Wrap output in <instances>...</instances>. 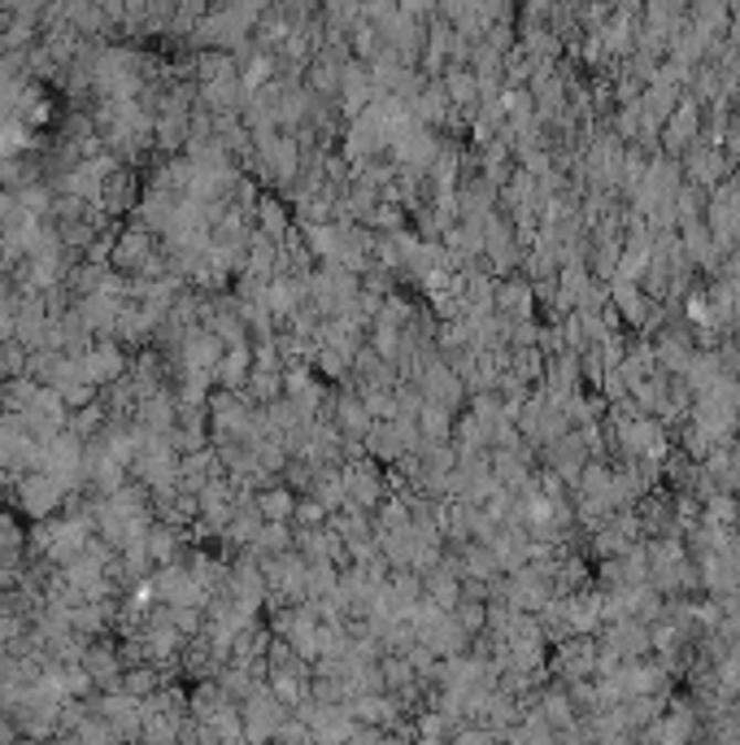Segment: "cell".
<instances>
[{"instance_id":"cell-1","label":"cell","mask_w":740,"mask_h":745,"mask_svg":"<svg viewBox=\"0 0 740 745\" xmlns=\"http://www.w3.org/2000/svg\"><path fill=\"white\" fill-rule=\"evenodd\" d=\"M701 140V101L697 96H679V105L666 114L663 123V149L684 153Z\"/></svg>"}]
</instances>
